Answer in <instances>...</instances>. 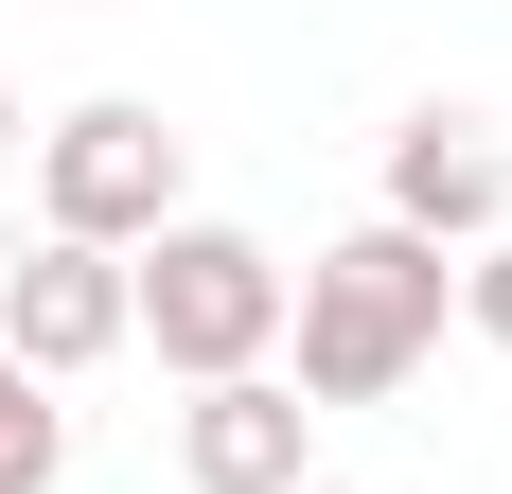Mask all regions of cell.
Returning <instances> with one entry per match:
<instances>
[{
    "mask_svg": "<svg viewBox=\"0 0 512 494\" xmlns=\"http://www.w3.org/2000/svg\"><path fill=\"white\" fill-rule=\"evenodd\" d=\"M0 353H18V371H36V389H71V371H106V353H124V265H106V247H18V265H0Z\"/></svg>",
    "mask_w": 512,
    "mask_h": 494,
    "instance_id": "5",
    "label": "cell"
},
{
    "mask_svg": "<svg viewBox=\"0 0 512 494\" xmlns=\"http://www.w3.org/2000/svg\"><path fill=\"white\" fill-rule=\"evenodd\" d=\"M0 177H18V71H0Z\"/></svg>",
    "mask_w": 512,
    "mask_h": 494,
    "instance_id": "9",
    "label": "cell"
},
{
    "mask_svg": "<svg viewBox=\"0 0 512 494\" xmlns=\"http://www.w3.org/2000/svg\"><path fill=\"white\" fill-rule=\"evenodd\" d=\"M301 494H354V477H301Z\"/></svg>",
    "mask_w": 512,
    "mask_h": 494,
    "instance_id": "10",
    "label": "cell"
},
{
    "mask_svg": "<svg viewBox=\"0 0 512 494\" xmlns=\"http://www.w3.org/2000/svg\"><path fill=\"white\" fill-rule=\"evenodd\" d=\"M460 336H477V353H512V230H495V247H460Z\"/></svg>",
    "mask_w": 512,
    "mask_h": 494,
    "instance_id": "8",
    "label": "cell"
},
{
    "mask_svg": "<svg viewBox=\"0 0 512 494\" xmlns=\"http://www.w3.org/2000/svg\"><path fill=\"white\" fill-rule=\"evenodd\" d=\"M177 477L195 494H301L318 477V406L283 389V371H230V389L177 406Z\"/></svg>",
    "mask_w": 512,
    "mask_h": 494,
    "instance_id": "6",
    "label": "cell"
},
{
    "mask_svg": "<svg viewBox=\"0 0 512 494\" xmlns=\"http://www.w3.org/2000/svg\"><path fill=\"white\" fill-rule=\"evenodd\" d=\"M177 212H195V142H177L142 89H89V106L36 124V230L53 247H106V265H124V247L177 230Z\"/></svg>",
    "mask_w": 512,
    "mask_h": 494,
    "instance_id": "3",
    "label": "cell"
},
{
    "mask_svg": "<svg viewBox=\"0 0 512 494\" xmlns=\"http://www.w3.org/2000/svg\"><path fill=\"white\" fill-rule=\"evenodd\" d=\"M124 336H142L177 389L283 371V247H265V230H230V212L142 230V247H124Z\"/></svg>",
    "mask_w": 512,
    "mask_h": 494,
    "instance_id": "2",
    "label": "cell"
},
{
    "mask_svg": "<svg viewBox=\"0 0 512 494\" xmlns=\"http://www.w3.org/2000/svg\"><path fill=\"white\" fill-rule=\"evenodd\" d=\"M442 318H460V265L371 212V230H336V247L283 265V353H301L283 389L301 406H389L424 353H442Z\"/></svg>",
    "mask_w": 512,
    "mask_h": 494,
    "instance_id": "1",
    "label": "cell"
},
{
    "mask_svg": "<svg viewBox=\"0 0 512 494\" xmlns=\"http://www.w3.org/2000/svg\"><path fill=\"white\" fill-rule=\"evenodd\" d=\"M53 477H71V406L0 353V494H53Z\"/></svg>",
    "mask_w": 512,
    "mask_h": 494,
    "instance_id": "7",
    "label": "cell"
},
{
    "mask_svg": "<svg viewBox=\"0 0 512 494\" xmlns=\"http://www.w3.org/2000/svg\"><path fill=\"white\" fill-rule=\"evenodd\" d=\"M371 212H389L407 247H442V265H460V247H495V230H512V142L477 124V106H407V124H389Z\"/></svg>",
    "mask_w": 512,
    "mask_h": 494,
    "instance_id": "4",
    "label": "cell"
}]
</instances>
